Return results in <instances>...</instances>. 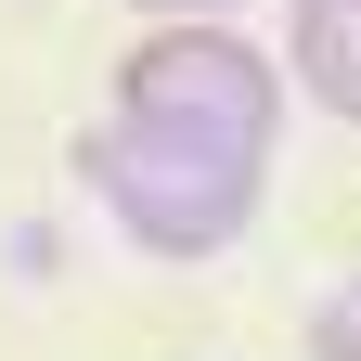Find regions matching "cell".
<instances>
[{
  "label": "cell",
  "instance_id": "cell-5",
  "mask_svg": "<svg viewBox=\"0 0 361 361\" xmlns=\"http://www.w3.org/2000/svg\"><path fill=\"white\" fill-rule=\"evenodd\" d=\"M142 26H194V13H245V0H129Z\"/></svg>",
  "mask_w": 361,
  "mask_h": 361
},
{
  "label": "cell",
  "instance_id": "cell-3",
  "mask_svg": "<svg viewBox=\"0 0 361 361\" xmlns=\"http://www.w3.org/2000/svg\"><path fill=\"white\" fill-rule=\"evenodd\" d=\"M284 78H297L323 116L361 129V0H297V26H284Z\"/></svg>",
  "mask_w": 361,
  "mask_h": 361
},
{
  "label": "cell",
  "instance_id": "cell-1",
  "mask_svg": "<svg viewBox=\"0 0 361 361\" xmlns=\"http://www.w3.org/2000/svg\"><path fill=\"white\" fill-rule=\"evenodd\" d=\"M78 180H90V207H104L142 258H219V245H245V219L271 194V155L104 116V129H78Z\"/></svg>",
  "mask_w": 361,
  "mask_h": 361
},
{
  "label": "cell",
  "instance_id": "cell-4",
  "mask_svg": "<svg viewBox=\"0 0 361 361\" xmlns=\"http://www.w3.org/2000/svg\"><path fill=\"white\" fill-rule=\"evenodd\" d=\"M310 361H361V271H336L310 310Z\"/></svg>",
  "mask_w": 361,
  "mask_h": 361
},
{
  "label": "cell",
  "instance_id": "cell-2",
  "mask_svg": "<svg viewBox=\"0 0 361 361\" xmlns=\"http://www.w3.org/2000/svg\"><path fill=\"white\" fill-rule=\"evenodd\" d=\"M104 116H142V129H180V142L271 155V142H284V52L233 39V13L142 26V39L116 52V104H104Z\"/></svg>",
  "mask_w": 361,
  "mask_h": 361
}]
</instances>
